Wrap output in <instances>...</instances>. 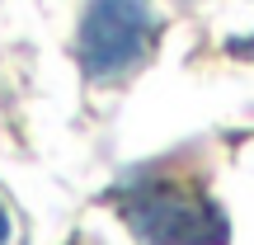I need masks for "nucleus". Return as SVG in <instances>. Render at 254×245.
<instances>
[{
	"label": "nucleus",
	"mask_w": 254,
	"mask_h": 245,
	"mask_svg": "<svg viewBox=\"0 0 254 245\" xmlns=\"http://www.w3.org/2000/svg\"><path fill=\"white\" fill-rule=\"evenodd\" d=\"M113 217L136 245H226L231 217L198 174L151 165L109 189Z\"/></svg>",
	"instance_id": "nucleus-1"
},
{
	"label": "nucleus",
	"mask_w": 254,
	"mask_h": 245,
	"mask_svg": "<svg viewBox=\"0 0 254 245\" xmlns=\"http://www.w3.org/2000/svg\"><path fill=\"white\" fill-rule=\"evenodd\" d=\"M160 43V14L151 0H90L75 28V62L85 81L123 85L151 62Z\"/></svg>",
	"instance_id": "nucleus-2"
},
{
	"label": "nucleus",
	"mask_w": 254,
	"mask_h": 245,
	"mask_svg": "<svg viewBox=\"0 0 254 245\" xmlns=\"http://www.w3.org/2000/svg\"><path fill=\"white\" fill-rule=\"evenodd\" d=\"M0 245H9V212H5V203H0Z\"/></svg>",
	"instance_id": "nucleus-3"
}]
</instances>
